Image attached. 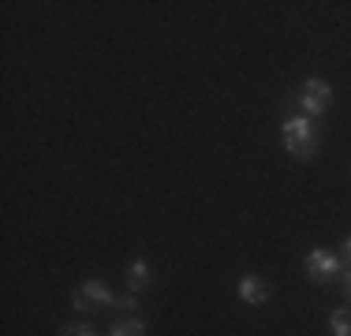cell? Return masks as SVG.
<instances>
[{
  "label": "cell",
  "mask_w": 351,
  "mask_h": 336,
  "mask_svg": "<svg viewBox=\"0 0 351 336\" xmlns=\"http://www.w3.org/2000/svg\"><path fill=\"white\" fill-rule=\"evenodd\" d=\"M108 336H146V322L142 317H128V322H116Z\"/></svg>",
  "instance_id": "52a82bcc"
},
{
  "label": "cell",
  "mask_w": 351,
  "mask_h": 336,
  "mask_svg": "<svg viewBox=\"0 0 351 336\" xmlns=\"http://www.w3.org/2000/svg\"><path fill=\"white\" fill-rule=\"evenodd\" d=\"M344 296H348V302H351V269L344 273Z\"/></svg>",
  "instance_id": "7c38bea8"
},
{
  "label": "cell",
  "mask_w": 351,
  "mask_h": 336,
  "mask_svg": "<svg viewBox=\"0 0 351 336\" xmlns=\"http://www.w3.org/2000/svg\"><path fill=\"white\" fill-rule=\"evenodd\" d=\"M340 247H344V254H348V269H351V235H344V243H340Z\"/></svg>",
  "instance_id": "8fae6325"
},
{
  "label": "cell",
  "mask_w": 351,
  "mask_h": 336,
  "mask_svg": "<svg viewBox=\"0 0 351 336\" xmlns=\"http://www.w3.org/2000/svg\"><path fill=\"white\" fill-rule=\"evenodd\" d=\"M79 336H97V333H94V325H79Z\"/></svg>",
  "instance_id": "4fadbf2b"
},
{
  "label": "cell",
  "mask_w": 351,
  "mask_h": 336,
  "mask_svg": "<svg viewBox=\"0 0 351 336\" xmlns=\"http://www.w3.org/2000/svg\"><path fill=\"white\" fill-rule=\"evenodd\" d=\"M75 310H97V307H116V291L105 288V280H82V288L71 291Z\"/></svg>",
  "instance_id": "277c9868"
},
{
  "label": "cell",
  "mask_w": 351,
  "mask_h": 336,
  "mask_svg": "<svg viewBox=\"0 0 351 336\" xmlns=\"http://www.w3.org/2000/svg\"><path fill=\"white\" fill-rule=\"evenodd\" d=\"M138 307V296L135 291H128V296H116V310H135Z\"/></svg>",
  "instance_id": "9c48e42d"
},
{
  "label": "cell",
  "mask_w": 351,
  "mask_h": 336,
  "mask_svg": "<svg viewBox=\"0 0 351 336\" xmlns=\"http://www.w3.org/2000/svg\"><path fill=\"white\" fill-rule=\"evenodd\" d=\"M149 284H154V269H149L146 258H135V262L128 265V291H146Z\"/></svg>",
  "instance_id": "8992f818"
},
{
  "label": "cell",
  "mask_w": 351,
  "mask_h": 336,
  "mask_svg": "<svg viewBox=\"0 0 351 336\" xmlns=\"http://www.w3.org/2000/svg\"><path fill=\"white\" fill-rule=\"evenodd\" d=\"M280 139H284V149H288L295 161H311V157L317 154V128H314V120L311 116H284V123H280Z\"/></svg>",
  "instance_id": "6da1fadb"
},
{
  "label": "cell",
  "mask_w": 351,
  "mask_h": 336,
  "mask_svg": "<svg viewBox=\"0 0 351 336\" xmlns=\"http://www.w3.org/2000/svg\"><path fill=\"white\" fill-rule=\"evenodd\" d=\"M306 276H311L314 284H332L337 276H344V269H340V258L337 254H329V250H322V247H314L311 254H306Z\"/></svg>",
  "instance_id": "3957f363"
},
{
  "label": "cell",
  "mask_w": 351,
  "mask_h": 336,
  "mask_svg": "<svg viewBox=\"0 0 351 336\" xmlns=\"http://www.w3.org/2000/svg\"><path fill=\"white\" fill-rule=\"evenodd\" d=\"M60 336H79V325H60Z\"/></svg>",
  "instance_id": "30bf717a"
},
{
  "label": "cell",
  "mask_w": 351,
  "mask_h": 336,
  "mask_svg": "<svg viewBox=\"0 0 351 336\" xmlns=\"http://www.w3.org/2000/svg\"><path fill=\"white\" fill-rule=\"evenodd\" d=\"M239 299L247 302V307H265L269 302V296H273V288H269V280H262L258 273H243L239 276Z\"/></svg>",
  "instance_id": "5b68a950"
},
{
  "label": "cell",
  "mask_w": 351,
  "mask_h": 336,
  "mask_svg": "<svg viewBox=\"0 0 351 336\" xmlns=\"http://www.w3.org/2000/svg\"><path fill=\"white\" fill-rule=\"evenodd\" d=\"M295 105H299V112H303V116L317 120V116H325V112H329V105H332V86L322 79V75H314V79H306L303 90L295 94Z\"/></svg>",
  "instance_id": "7a4b0ae2"
},
{
  "label": "cell",
  "mask_w": 351,
  "mask_h": 336,
  "mask_svg": "<svg viewBox=\"0 0 351 336\" xmlns=\"http://www.w3.org/2000/svg\"><path fill=\"white\" fill-rule=\"evenodd\" d=\"M329 329H332V336H351V310H332Z\"/></svg>",
  "instance_id": "ba28073f"
}]
</instances>
